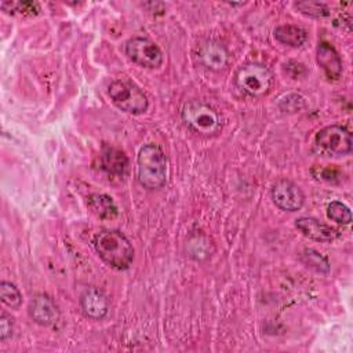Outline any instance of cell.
Here are the masks:
<instances>
[{
	"mask_svg": "<svg viewBox=\"0 0 353 353\" xmlns=\"http://www.w3.org/2000/svg\"><path fill=\"white\" fill-rule=\"evenodd\" d=\"M1 7H10L7 12L22 17H34L40 12V6L36 1H4Z\"/></svg>",
	"mask_w": 353,
	"mask_h": 353,
	"instance_id": "21",
	"label": "cell"
},
{
	"mask_svg": "<svg viewBox=\"0 0 353 353\" xmlns=\"http://www.w3.org/2000/svg\"><path fill=\"white\" fill-rule=\"evenodd\" d=\"M125 54L132 62L146 69H157L164 61L160 47L148 37L130 39L125 43Z\"/></svg>",
	"mask_w": 353,
	"mask_h": 353,
	"instance_id": "7",
	"label": "cell"
},
{
	"mask_svg": "<svg viewBox=\"0 0 353 353\" xmlns=\"http://www.w3.org/2000/svg\"><path fill=\"white\" fill-rule=\"evenodd\" d=\"M0 298L1 302L11 309H19L22 305V295L19 290L10 281L0 283Z\"/></svg>",
	"mask_w": 353,
	"mask_h": 353,
	"instance_id": "19",
	"label": "cell"
},
{
	"mask_svg": "<svg viewBox=\"0 0 353 353\" xmlns=\"http://www.w3.org/2000/svg\"><path fill=\"white\" fill-rule=\"evenodd\" d=\"M316 178L325 181V182H334L335 178H341V174L336 170L331 168H319V174H314Z\"/></svg>",
	"mask_w": 353,
	"mask_h": 353,
	"instance_id": "24",
	"label": "cell"
},
{
	"mask_svg": "<svg viewBox=\"0 0 353 353\" xmlns=\"http://www.w3.org/2000/svg\"><path fill=\"white\" fill-rule=\"evenodd\" d=\"M108 94L112 102L123 112L130 114H142L149 108L145 92L131 80L119 79L109 84Z\"/></svg>",
	"mask_w": 353,
	"mask_h": 353,
	"instance_id": "5",
	"label": "cell"
},
{
	"mask_svg": "<svg viewBox=\"0 0 353 353\" xmlns=\"http://www.w3.org/2000/svg\"><path fill=\"white\" fill-rule=\"evenodd\" d=\"M181 117L192 131L203 137H214L222 130L219 113L212 106L197 99H192L183 105Z\"/></svg>",
	"mask_w": 353,
	"mask_h": 353,
	"instance_id": "3",
	"label": "cell"
},
{
	"mask_svg": "<svg viewBox=\"0 0 353 353\" xmlns=\"http://www.w3.org/2000/svg\"><path fill=\"white\" fill-rule=\"evenodd\" d=\"M79 302L84 316L91 320H102L109 313V299L99 288L88 287L81 292Z\"/></svg>",
	"mask_w": 353,
	"mask_h": 353,
	"instance_id": "10",
	"label": "cell"
},
{
	"mask_svg": "<svg viewBox=\"0 0 353 353\" xmlns=\"http://www.w3.org/2000/svg\"><path fill=\"white\" fill-rule=\"evenodd\" d=\"M98 256L116 270H125L134 261V247L120 230H102L94 237Z\"/></svg>",
	"mask_w": 353,
	"mask_h": 353,
	"instance_id": "1",
	"label": "cell"
},
{
	"mask_svg": "<svg viewBox=\"0 0 353 353\" xmlns=\"http://www.w3.org/2000/svg\"><path fill=\"white\" fill-rule=\"evenodd\" d=\"M274 39L290 47H301L307 40V32L296 25H280L273 30Z\"/></svg>",
	"mask_w": 353,
	"mask_h": 353,
	"instance_id": "16",
	"label": "cell"
},
{
	"mask_svg": "<svg viewBox=\"0 0 353 353\" xmlns=\"http://www.w3.org/2000/svg\"><path fill=\"white\" fill-rule=\"evenodd\" d=\"M299 259L306 268H309V269H312L317 273L327 274L330 272L328 258L324 256L321 252L313 250V248H305L299 254Z\"/></svg>",
	"mask_w": 353,
	"mask_h": 353,
	"instance_id": "17",
	"label": "cell"
},
{
	"mask_svg": "<svg viewBox=\"0 0 353 353\" xmlns=\"http://www.w3.org/2000/svg\"><path fill=\"white\" fill-rule=\"evenodd\" d=\"M316 59L319 66L323 69L325 76L331 80H336L342 74V61L336 50L325 43L320 41L316 50Z\"/></svg>",
	"mask_w": 353,
	"mask_h": 353,
	"instance_id": "13",
	"label": "cell"
},
{
	"mask_svg": "<svg viewBox=\"0 0 353 353\" xmlns=\"http://www.w3.org/2000/svg\"><path fill=\"white\" fill-rule=\"evenodd\" d=\"M12 331H14V319L6 310H1V313H0V341L4 342L8 338H11Z\"/></svg>",
	"mask_w": 353,
	"mask_h": 353,
	"instance_id": "23",
	"label": "cell"
},
{
	"mask_svg": "<svg viewBox=\"0 0 353 353\" xmlns=\"http://www.w3.org/2000/svg\"><path fill=\"white\" fill-rule=\"evenodd\" d=\"M210 245H211V243L204 236H201V234L193 236L188 241V254L190 258H193L196 261L205 259L211 255Z\"/></svg>",
	"mask_w": 353,
	"mask_h": 353,
	"instance_id": "18",
	"label": "cell"
},
{
	"mask_svg": "<svg viewBox=\"0 0 353 353\" xmlns=\"http://www.w3.org/2000/svg\"><path fill=\"white\" fill-rule=\"evenodd\" d=\"M319 152L328 156H346L352 152V134L342 125H327L314 138Z\"/></svg>",
	"mask_w": 353,
	"mask_h": 353,
	"instance_id": "6",
	"label": "cell"
},
{
	"mask_svg": "<svg viewBox=\"0 0 353 353\" xmlns=\"http://www.w3.org/2000/svg\"><path fill=\"white\" fill-rule=\"evenodd\" d=\"M137 176L139 183L149 189H160L167 182V157L154 143L143 145L137 157Z\"/></svg>",
	"mask_w": 353,
	"mask_h": 353,
	"instance_id": "2",
	"label": "cell"
},
{
	"mask_svg": "<svg viewBox=\"0 0 353 353\" xmlns=\"http://www.w3.org/2000/svg\"><path fill=\"white\" fill-rule=\"evenodd\" d=\"M234 83L244 94L252 98H262L273 85V73L262 63L250 62L237 69Z\"/></svg>",
	"mask_w": 353,
	"mask_h": 353,
	"instance_id": "4",
	"label": "cell"
},
{
	"mask_svg": "<svg viewBox=\"0 0 353 353\" xmlns=\"http://www.w3.org/2000/svg\"><path fill=\"white\" fill-rule=\"evenodd\" d=\"M327 216L339 225H349L352 222V214L349 207L336 200L328 204Z\"/></svg>",
	"mask_w": 353,
	"mask_h": 353,
	"instance_id": "22",
	"label": "cell"
},
{
	"mask_svg": "<svg viewBox=\"0 0 353 353\" xmlns=\"http://www.w3.org/2000/svg\"><path fill=\"white\" fill-rule=\"evenodd\" d=\"M270 196L276 207L288 212L301 210L305 203V194L302 189L292 181L284 178L273 183Z\"/></svg>",
	"mask_w": 353,
	"mask_h": 353,
	"instance_id": "8",
	"label": "cell"
},
{
	"mask_svg": "<svg viewBox=\"0 0 353 353\" xmlns=\"http://www.w3.org/2000/svg\"><path fill=\"white\" fill-rule=\"evenodd\" d=\"M101 164L109 175L114 176H123L128 170V159L125 153L113 146H103Z\"/></svg>",
	"mask_w": 353,
	"mask_h": 353,
	"instance_id": "14",
	"label": "cell"
},
{
	"mask_svg": "<svg viewBox=\"0 0 353 353\" xmlns=\"http://www.w3.org/2000/svg\"><path fill=\"white\" fill-rule=\"evenodd\" d=\"M197 58L199 62L207 69L219 72L228 66L230 55L222 43L216 40H207L199 46Z\"/></svg>",
	"mask_w": 353,
	"mask_h": 353,
	"instance_id": "9",
	"label": "cell"
},
{
	"mask_svg": "<svg viewBox=\"0 0 353 353\" xmlns=\"http://www.w3.org/2000/svg\"><path fill=\"white\" fill-rule=\"evenodd\" d=\"M28 313L34 323L44 327L54 325L59 320V310L57 305L50 296L44 294L34 295L30 299L28 306Z\"/></svg>",
	"mask_w": 353,
	"mask_h": 353,
	"instance_id": "12",
	"label": "cell"
},
{
	"mask_svg": "<svg viewBox=\"0 0 353 353\" xmlns=\"http://www.w3.org/2000/svg\"><path fill=\"white\" fill-rule=\"evenodd\" d=\"M295 228L305 237L314 240V241H320V243H332L341 236V233L335 228H332L324 222H320L319 219L312 218V216L298 218L295 221Z\"/></svg>",
	"mask_w": 353,
	"mask_h": 353,
	"instance_id": "11",
	"label": "cell"
},
{
	"mask_svg": "<svg viewBox=\"0 0 353 353\" xmlns=\"http://www.w3.org/2000/svg\"><path fill=\"white\" fill-rule=\"evenodd\" d=\"M294 7L303 15L312 18H324L330 15V10L324 3L319 1H296Z\"/></svg>",
	"mask_w": 353,
	"mask_h": 353,
	"instance_id": "20",
	"label": "cell"
},
{
	"mask_svg": "<svg viewBox=\"0 0 353 353\" xmlns=\"http://www.w3.org/2000/svg\"><path fill=\"white\" fill-rule=\"evenodd\" d=\"M88 208L101 219H113L117 216V205L113 199L105 193H94L88 197Z\"/></svg>",
	"mask_w": 353,
	"mask_h": 353,
	"instance_id": "15",
	"label": "cell"
}]
</instances>
